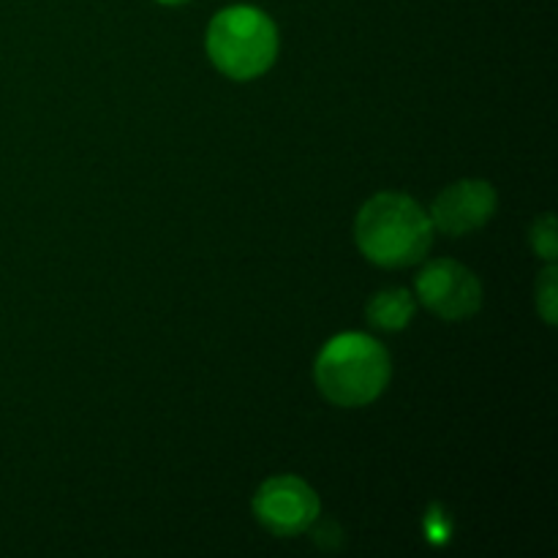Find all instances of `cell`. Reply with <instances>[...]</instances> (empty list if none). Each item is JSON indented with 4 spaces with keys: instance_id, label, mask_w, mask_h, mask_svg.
<instances>
[{
    "instance_id": "2",
    "label": "cell",
    "mask_w": 558,
    "mask_h": 558,
    "mask_svg": "<svg viewBox=\"0 0 558 558\" xmlns=\"http://www.w3.org/2000/svg\"><path fill=\"white\" fill-rule=\"evenodd\" d=\"M314 379L322 396L336 407H368L390 381V354L363 332H343L319 352Z\"/></svg>"
},
{
    "instance_id": "3",
    "label": "cell",
    "mask_w": 558,
    "mask_h": 558,
    "mask_svg": "<svg viewBox=\"0 0 558 558\" xmlns=\"http://www.w3.org/2000/svg\"><path fill=\"white\" fill-rule=\"evenodd\" d=\"M205 44L221 74L245 82L276 63L278 27L262 9L229 5L213 16Z\"/></svg>"
},
{
    "instance_id": "1",
    "label": "cell",
    "mask_w": 558,
    "mask_h": 558,
    "mask_svg": "<svg viewBox=\"0 0 558 558\" xmlns=\"http://www.w3.org/2000/svg\"><path fill=\"white\" fill-rule=\"evenodd\" d=\"M354 240L374 265L409 267L428 254L434 223L412 196L387 191L365 202L357 213Z\"/></svg>"
},
{
    "instance_id": "8",
    "label": "cell",
    "mask_w": 558,
    "mask_h": 558,
    "mask_svg": "<svg viewBox=\"0 0 558 558\" xmlns=\"http://www.w3.org/2000/svg\"><path fill=\"white\" fill-rule=\"evenodd\" d=\"M532 245H534V251L543 256V259H548V262L556 259L558 240H556V221H554V216H550V213H545V216L539 218L537 223H534Z\"/></svg>"
},
{
    "instance_id": "6",
    "label": "cell",
    "mask_w": 558,
    "mask_h": 558,
    "mask_svg": "<svg viewBox=\"0 0 558 558\" xmlns=\"http://www.w3.org/2000/svg\"><path fill=\"white\" fill-rule=\"evenodd\" d=\"M496 213V191L485 180H461L436 196L430 207V223L450 238L477 232Z\"/></svg>"
},
{
    "instance_id": "9",
    "label": "cell",
    "mask_w": 558,
    "mask_h": 558,
    "mask_svg": "<svg viewBox=\"0 0 558 558\" xmlns=\"http://www.w3.org/2000/svg\"><path fill=\"white\" fill-rule=\"evenodd\" d=\"M556 267L550 265L537 283V308L548 325H556Z\"/></svg>"
},
{
    "instance_id": "7",
    "label": "cell",
    "mask_w": 558,
    "mask_h": 558,
    "mask_svg": "<svg viewBox=\"0 0 558 558\" xmlns=\"http://www.w3.org/2000/svg\"><path fill=\"white\" fill-rule=\"evenodd\" d=\"M368 322L379 330H403L414 316V298L407 289H385L365 308Z\"/></svg>"
},
{
    "instance_id": "10",
    "label": "cell",
    "mask_w": 558,
    "mask_h": 558,
    "mask_svg": "<svg viewBox=\"0 0 558 558\" xmlns=\"http://www.w3.org/2000/svg\"><path fill=\"white\" fill-rule=\"evenodd\" d=\"M158 3H167V5H180V3H185V0H158Z\"/></svg>"
},
{
    "instance_id": "4",
    "label": "cell",
    "mask_w": 558,
    "mask_h": 558,
    "mask_svg": "<svg viewBox=\"0 0 558 558\" xmlns=\"http://www.w3.org/2000/svg\"><path fill=\"white\" fill-rule=\"evenodd\" d=\"M319 496L300 477H272L256 490L254 515L276 537H294L319 521Z\"/></svg>"
},
{
    "instance_id": "5",
    "label": "cell",
    "mask_w": 558,
    "mask_h": 558,
    "mask_svg": "<svg viewBox=\"0 0 558 558\" xmlns=\"http://www.w3.org/2000/svg\"><path fill=\"white\" fill-rule=\"evenodd\" d=\"M417 294L428 311L445 322H461L483 305V283L469 267L436 259L417 276Z\"/></svg>"
}]
</instances>
